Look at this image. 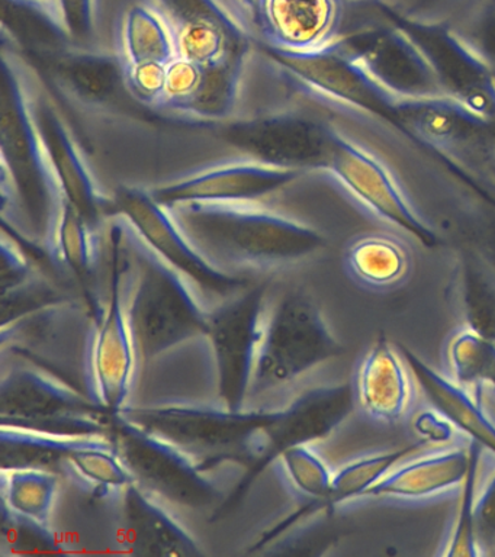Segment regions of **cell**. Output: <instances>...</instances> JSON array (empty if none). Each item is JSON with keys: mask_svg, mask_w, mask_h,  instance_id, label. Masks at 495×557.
<instances>
[{"mask_svg": "<svg viewBox=\"0 0 495 557\" xmlns=\"http://www.w3.org/2000/svg\"><path fill=\"white\" fill-rule=\"evenodd\" d=\"M42 81L88 151L112 207L120 194L158 205L236 196L249 183V161L276 159L314 169L324 164L330 138L314 117L262 124L216 125L188 120L116 95L101 82L64 65H38ZM123 83V82H121Z\"/></svg>", "mask_w": 495, "mask_h": 557, "instance_id": "cell-1", "label": "cell"}, {"mask_svg": "<svg viewBox=\"0 0 495 557\" xmlns=\"http://www.w3.org/2000/svg\"><path fill=\"white\" fill-rule=\"evenodd\" d=\"M323 170H308L259 194L159 207L216 272L247 282L271 278L310 263L329 246L327 235L304 212Z\"/></svg>", "mask_w": 495, "mask_h": 557, "instance_id": "cell-2", "label": "cell"}, {"mask_svg": "<svg viewBox=\"0 0 495 557\" xmlns=\"http://www.w3.org/2000/svg\"><path fill=\"white\" fill-rule=\"evenodd\" d=\"M3 100L2 152L24 163L36 189L37 212L47 259L63 276L94 286L101 260V226L86 221L69 195L47 143L38 104L37 64L25 54L15 35L2 29Z\"/></svg>", "mask_w": 495, "mask_h": 557, "instance_id": "cell-3", "label": "cell"}, {"mask_svg": "<svg viewBox=\"0 0 495 557\" xmlns=\"http://www.w3.org/2000/svg\"><path fill=\"white\" fill-rule=\"evenodd\" d=\"M123 238L125 305L138 374L193 344H206L214 304L202 287L143 239L123 213L110 215Z\"/></svg>", "mask_w": 495, "mask_h": 557, "instance_id": "cell-4", "label": "cell"}, {"mask_svg": "<svg viewBox=\"0 0 495 557\" xmlns=\"http://www.w3.org/2000/svg\"><path fill=\"white\" fill-rule=\"evenodd\" d=\"M119 413L199 465L210 469L238 466L245 469V478L259 463L275 408L233 411L215 403H156L128 404Z\"/></svg>", "mask_w": 495, "mask_h": 557, "instance_id": "cell-5", "label": "cell"}, {"mask_svg": "<svg viewBox=\"0 0 495 557\" xmlns=\"http://www.w3.org/2000/svg\"><path fill=\"white\" fill-rule=\"evenodd\" d=\"M182 17L168 0H76L67 60L101 61L120 70L177 57Z\"/></svg>", "mask_w": 495, "mask_h": 557, "instance_id": "cell-6", "label": "cell"}, {"mask_svg": "<svg viewBox=\"0 0 495 557\" xmlns=\"http://www.w3.org/2000/svg\"><path fill=\"white\" fill-rule=\"evenodd\" d=\"M102 255L107 264L98 276L92 309L88 356H86V392L90 398L115 417L129 404L138 376V359L125 305L127 260L123 238L114 220L108 216L102 225Z\"/></svg>", "mask_w": 495, "mask_h": 557, "instance_id": "cell-7", "label": "cell"}, {"mask_svg": "<svg viewBox=\"0 0 495 557\" xmlns=\"http://www.w3.org/2000/svg\"><path fill=\"white\" fill-rule=\"evenodd\" d=\"M386 16L384 24L345 28L334 50L393 109L394 115L407 104H454L423 51L397 20L388 13Z\"/></svg>", "mask_w": 495, "mask_h": 557, "instance_id": "cell-8", "label": "cell"}, {"mask_svg": "<svg viewBox=\"0 0 495 557\" xmlns=\"http://www.w3.org/2000/svg\"><path fill=\"white\" fill-rule=\"evenodd\" d=\"M342 352L314 299L302 290L286 292L268 307L250 403L284 389Z\"/></svg>", "mask_w": 495, "mask_h": 557, "instance_id": "cell-9", "label": "cell"}, {"mask_svg": "<svg viewBox=\"0 0 495 557\" xmlns=\"http://www.w3.org/2000/svg\"><path fill=\"white\" fill-rule=\"evenodd\" d=\"M110 437L134 482L172 507L210 511L227 504L228 485L166 440L116 413Z\"/></svg>", "mask_w": 495, "mask_h": 557, "instance_id": "cell-10", "label": "cell"}, {"mask_svg": "<svg viewBox=\"0 0 495 557\" xmlns=\"http://www.w3.org/2000/svg\"><path fill=\"white\" fill-rule=\"evenodd\" d=\"M0 465L50 470L94 496L120 495L134 482L110 435L55 434L2 424Z\"/></svg>", "mask_w": 495, "mask_h": 557, "instance_id": "cell-11", "label": "cell"}, {"mask_svg": "<svg viewBox=\"0 0 495 557\" xmlns=\"http://www.w3.org/2000/svg\"><path fill=\"white\" fill-rule=\"evenodd\" d=\"M112 416L85 391L32 361L3 364L2 424L55 434L110 435Z\"/></svg>", "mask_w": 495, "mask_h": 557, "instance_id": "cell-12", "label": "cell"}, {"mask_svg": "<svg viewBox=\"0 0 495 557\" xmlns=\"http://www.w3.org/2000/svg\"><path fill=\"white\" fill-rule=\"evenodd\" d=\"M92 321V307L60 296L2 322V356L32 361L86 392Z\"/></svg>", "mask_w": 495, "mask_h": 557, "instance_id": "cell-13", "label": "cell"}, {"mask_svg": "<svg viewBox=\"0 0 495 557\" xmlns=\"http://www.w3.org/2000/svg\"><path fill=\"white\" fill-rule=\"evenodd\" d=\"M268 287L267 281L247 286L211 308L207 343L214 370L215 404L233 411L249 407L269 307Z\"/></svg>", "mask_w": 495, "mask_h": 557, "instance_id": "cell-14", "label": "cell"}, {"mask_svg": "<svg viewBox=\"0 0 495 557\" xmlns=\"http://www.w3.org/2000/svg\"><path fill=\"white\" fill-rule=\"evenodd\" d=\"M355 405L354 383L345 382L311 387L290 400L286 407L275 408L264 434L259 463L240 479L227 505L242 499L255 479L268 466L275 465L282 453L304 444L311 446L332 435L347 420Z\"/></svg>", "mask_w": 495, "mask_h": 557, "instance_id": "cell-15", "label": "cell"}, {"mask_svg": "<svg viewBox=\"0 0 495 557\" xmlns=\"http://www.w3.org/2000/svg\"><path fill=\"white\" fill-rule=\"evenodd\" d=\"M347 7L346 0H264L262 46L288 57L333 50L345 33Z\"/></svg>", "mask_w": 495, "mask_h": 557, "instance_id": "cell-16", "label": "cell"}, {"mask_svg": "<svg viewBox=\"0 0 495 557\" xmlns=\"http://www.w3.org/2000/svg\"><path fill=\"white\" fill-rule=\"evenodd\" d=\"M38 104L47 143L58 165L60 177L77 211L94 226H101L111 215L112 199L95 172L88 151L77 135L71 117L42 81L37 65Z\"/></svg>", "mask_w": 495, "mask_h": 557, "instance_id": "cell-17", "label": "cell"}, {"mask_svg": "<svg viewBox=\"0 0 495 557\" xmlns=\"http://www.w3.org/2000/svg\"><path fill=\"white\" fill-rule=\"evenodd\" d=\"M397 21L423 51L450 102L478 120L494 124L493 78L447 35L445 29Z\"/></svg>", "mask_w": 495, "mask_h": 557, "instance_id": "cell-18", "label": "cell"}, {"mask_svg": "<svg viewBox=\"0 0 495 557\" xmlns=\"http://www.w3.org/2000/svg\"><path fill=\"white\" fill-rule=\"evenodd\" d=\"M119 537L125 553L134 556L197 557L201 544L162 500L133 482L120 492Z\"/></svg>", "mask_w": 495, "mask_h": 557, "instance_id": "cell-19", "label": "cell"}, {"mask_svg": "<svg viewBox=\"0 0 495 557\" xmlns=\"http://www.w3.org/2000/svg\"><path fill=\"white\" fill-rule=\"evenodd\" d=\"M412 379L401 350L385 337L376 338L356 372V405L378 422L393 424L403 420L414 400Z\"/></svg>", "mask_w": 495, "mask_h": 557, "instance_id": "cell-20", "label": "cell"}, {"mask_svg": "<svg viewBox=\"0 0 495 557\" xmlns=\"http://www.w3.org/2000/svg\"><path fill=\"white\" fill-rule=\"evenodd\" d=\"M404 359L425 398L443 420L467 434L473 443L495 456V422L465 386L430 368L410 348L401 347Z\"/></svg>", "mask_w": 495, "mask_h": 557, "instance_id": "cell-21", "label": "cell"}, {"mask_svg": "<svg viewBox=\"0 0 495 557\" xmlns=\"http://www.w3.org/2000/svg\"><path fill=\"white\" fill-rule=\"evenodd\" d=\"M472 460L469 447L447 448L399 466L367 492L369 498L423 499L462 485Z\"/></svg>", "mask_w": 495, "mask_h": 557, "instance_id": "cell-22", "label": "cell"}, {"mask_svg": "<svg viewBox=\"0 0 495 557\" xmlns=\"http://www.w3.org/2000/svg\"><path fill=\"white\" fill-rule=\"evenodd\" d=\"M343 260L354 281L372 289L397 286L411 272L407 247L386 234L359 235L346 247Z\"/></svg>", "mask_w": 495, "mask_h": 557, "instance_id": "cell-23", "label": "cell"}, {"mask_svg": "<svg viewBox=\"0 0 495 557\" xmlns=\"http://www.w3.org/2000/svg\"><path fill=\"white\" fill-rule=\"evenodd\" d=\"M459 289L465 325L495 342V270L473 248L460 255Z\"/></svg>", "mask_w": 495, "mask_h": 557, "instance_id": "cell-24", "label": "cell"}, {"mask_svg": "<svg viewBox=\"0 0 495 557\" xmlns=\"http://www.w3.org/2000/svg\"><path fill=\"white\" fill-rule=\"evenodd\" d=\"M60 476L38 468H2V505L20 516L50 525Z\"/></svg>", "mask_w": 495, "mask_h": 557, "instance_id": "cell-25", "label": "cell"}, {"mask_svg": "<svg viewBox=\"0 0 495 557\" xmlns=\"http://www.w3.org/2000/svg\"><path fill=\"white\" fill-rule=\"evenodd\" d=\"M442 28L495 82V0H473Z\"/></svg>", "mask_w": 495, "mask_h": 557, "instance_id": "cell-26", "label": "cell"}, {"mask_svg": "<svg viewBox=\"0 0 495 557\" xmlns=\"http://www.w3.org/2000/svg\"><path fill=\"white\" fill-rule=\"evenodd\" d=\"M447 369L462 386H491L495 389V342L467 325L456 330L445 347Z\"/></svg>", "mask_w": 495, "mask_h": 557, "instance_id": "cell-27", "label": "cell"}, {"mask_svg": "<svg viewBox=\"0 0 495 557\" xmlns=\"http://www.w3.org/2000/svg\"><path fill=\"white\" fill-rule=\"evenodd\" d=\"M420 447L421 444H412V446L398 448V450L375 453V455L362 457V459L346 465L345 468L334 473L327 509L336 508L351 499L363 498V495L372 486L393 472L408 456L419 451Z\"/></svg>", "mask_w": 495, "mask_h": 557, "instance_id": "cell-28", "label": "cell"}, {"mask_svg": "<svg viewBox=\"0 0 495 557\" xmlns=\"http://www.w3.org/2000/svg\"><path fill=\"white\" fill-rule=\"evenodd\" d=\"M223 24L216 17H182L177 34V57L193 61L202 69H212L225 63L233 55L232 39Z\"/></svg>", "mask_w": 495, "mask_h": 557, "instance_id": "cell-29", "label": "cell"}, {"mask_svg": "<svg viewBox=\"0 0 495 557\" xmlns=\"http://www.w3.org/2000/svg\"><path fill=\"white\" fill-rule=\"evenodd\" d=\"M275 465L295 495L308 503L324 504L327 508L334 473L330 472L329 466L311 446L304 444L288 448L277 457Z\"/></svg>", "mask_w": 495, "mask_h": 557, "instance_id": "cell-30", "label": "cell"}, {"mask_svg": "<svg viewBox=\"0 0 495 557\" xmlns=\"http://www.w3.org/2000/svg\"><path fill=\"white\" fill-rule=\"evenodd\" d=\"M481 455L482 447L472 442L471 466H469L467 478L460 485L458 512H456L454 527H451L442 555L450 557L481 555L477 535V496L478 487H480L478 470H480Z\"/></svg>", "mask_w": 495, "mask_h": 557, "instance_id": "cell-31", "label": "cell"}, {"mask_svg": "<svg viewBox=\"0 0 495 557\" xmlns=\"http://www.w3.org/2000/svg\"><path fill=\"white\" fill-rule=\"evenodd\" d=\"M2 529L0 544L12 555H46L64 553L50 525L10 511L2 505Z\"/></svg>", "mask_w": 495, "mask_h": 557, "instance_id": "cell-32", "label": "cell"}, {"mask_svg": "<svg viewBox=\"0 0 495 557\" xmlns=\"http://www.w3.org/2000/svg\"><path fill=\"white\" fill-rule=\"evenodd\" d=\"M211 15L242 44H259L264 0H201Z\"/></svg>", "mask_w": 495, "mask_h": 557, "instance_id": "cell-33", "label": "cell"}, {"mask_svg": "<svg viewBox=\"0 0 495 557\" xmlns=\"http://www.w3.org/2000/svg\"><path fill=\"white\" fill-rule=\"evenodd\" d=\"M473 0H386L378 7L408 24L445 26Z\"/></svg>", "mask_w": 495, "mask_h": 557, "instance_id": "cell-34", "label": "cell"}, {"mask_svg": "<svg viewBox=\"0 0 495 557\" xmlns=\"http://www.w3.org/2000/svg\"><path fill=\"white\" fill-rule=\"evenodd\" d=\"M166 64L163 61H143L120 70L121 82L138 103L158 108L163 102Z\"/></svg>", "mask_w": 495, "mask_h": 557, "instance_id": "cell-35", "label": "cell"}, {"mask_svg": "<svg viewBox=\"0 0 495 557\" xmlns=\"http://www.w3.org/2000/svg\"><path fill=\"white\" fill-rule=\"evenodd\" d=\"M206 69L193 61L175 57L166 64L163 102L160 107H181L189 103L201 89Z\"/></svg>", "mask_w": 495, "mask_h": 557, "instance_id": "cell-36", "label": "cell"}, {"mask_svg": "<svg viewBox=\"0 0 495 557\" xmlns=\"http://www.w3.org/2000/svg\"><path fill=\"white\" fill-rule=\"evenodd\" d=\"M41 270L25 251L23 242L3 226L2 231V294L32 281Z\"/></svg>", "mask_w": 495, "mask_h": 557, "instance_id": "cell-37", "label": "cell"}, {"mask_svg": "<svg viewBox=\"0 0 495 557\" xmlns=\"http://www.w3.org/2000/svg\"><path fill=\"white\" fill-rule=\"evenodd\" d=\"M16 7L34 13L42 22L49 25L62 41V46H69L75 37L69 0H11Z\"/></svg>", "mask_w": 495, "mask_h": 557, "instance_id": "cell-38", "label": "cell"}, {"mask_svg": "<svg viewBox=\"0 0 495 557\" xmlns=\"http://www.w3.org/2000/svg\"><path fill=\"white\" fill-rule=\"evenodd\" d=\"M477 535L480 548L495 544V469L488 474L484 485L478 487Z\"/></svg>", "mask_w": 495, "mask_h": 557, "instance_id": "cell-39", "label": "cell"}, {"mask_svg": "<svg viewBox=\"0 0 495 557\" xmlns=\"http://www.w3.org/2000/svg\"><path fill=\"white\" fill-rule=\"evenodd\" d=\"M477 247L473 248L495 270V211H485L475 221Z\"/></svg>", "mask_w": 495, "mask_h": 557, "instance_id": "cell-40", "label": "cell"}, {"mask_svg": "<svg viewBox=\"0 0 495 557\" xmlns=\"http://www.w3.org/2000/svg\"><path fill=\"white\" fill-rule=\"evenodd\" d=\"M346 2L347 4H375V7H381L386 0H346Z\"/></svg>", "mask_w": 495, "mask_h": 557, "instance_id": "cell-41", "label": "cell"}, {"mask_svg": "<svg viewBox=\"0 0 495 557\" xmlns=\"http://www.w3.org/2000/svg\"><path fill=\"white\" fill-rule=\"evenodd\" d=\"M495 125V124H494Z\"/></svg>", "mask_w": 495, "mask_h": 557, "instance_id": "cell-42", "label": "cell"}]
</instances>
